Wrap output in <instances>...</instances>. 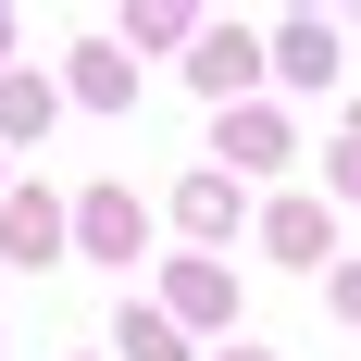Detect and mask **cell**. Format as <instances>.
I'll list each match as a JSON object with an SVG mask.
<instances>
[]
</instances>
